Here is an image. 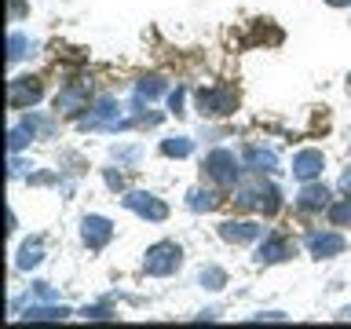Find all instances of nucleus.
Masks as SVG:
<instances>
[{"label": "nucleus", "instance_id": "obj_21", "mask_svg": "<svg viewBox=\"0 0 351 329\" xmlns=\"http://www.w3.org/2000/svg\"><path fill=\"white\" fill-rule=\"evenodd\" d=\"M344 186H348V191H351V172H348V175H344Z\"/></svg>", "mask_w": 351, "mask_h": 329}, {"label": "nucleus", "instance_id": "obj_6", "mask_svg": "<svg viewBox=\"0 0 351 329\" xmlns=\"http://www.w3.org/2000/svg\"><path fill=\"white\" fill-rule=\"evenodd\" d=\"M110 234H114V227H110V219L103 216H88L84 219V241H88V249H103Z\"/></svg>", "mask_w": 351, "mask_h": 329}, {"label": "nucleus", "instance_id": "obj_5", "mask_svg": "<svg viewBox=\"0 0 351 329\" xmlns=\"http://www.w3.org/2000/svg\"><path fill=\"white\" fill-rule=\"evenodd\" d=\"M125 205L132 208V212L147 216V219H165V216H169V208H165L158 197H154V194H143V191L128 194V197H125Z\"/></svg>", "mask_w": 351, "mask_h": 329}, {"label": "nucleus", "instance_id": "obj_17", "mask_svg": "<svg viewBox=\"0 0 351 329\" xmlns=\"http://www.w3.org/2000/svg\"><path fill=\"white\" fill-rule=\"evenodd\" d=\"M329 219H333L337 227H340V223H351V197H348V202H340V205L329 208Z\"/></svg>", "mask_w": 351, "mask_h": 329}, {"label": "nucleus", "instance_id": "obj_12", "mask_svg": "<svg viewBox=\"0 0 351 329\" xmlns=\"http://www.w3.org/2000/svg\"><path fill=\"white\" fill-rule=\"evenodd\" d=\"M300 205L304 208H326L329 205V191H326V186H304Z\"/></svg>", "mask_w": 351, "mask_h": 329}, {"label": "nucleus", "instance_id": "obj_16", "mask_svg": "<svg viewBox=\"0 0 351 329\" xmlns=\"http://www.w3.org/2000/svg\"><path fill=\"white\" fill-rule=\"evenodd\" d=\"M37 263H40V245L33 241V245H26V249H22V256H19V267H22V271H29V267H37Z\"/></svg>", "mask_w": 351, "mask_h": 329}, {"label": "nucleus", "instance_id": "obj_19", "mask_svg": "<svg viewBox=\"0 0 351 329\" xmlns=\"http://www.w3.org/2000/svg\"><path fill=\"white\" fill-rule=\"evenodd\" d=\"M202 282H208V289H219V285H223V271L208 267V271H202Z\"/></svg>", "mask_w": 351, "mask_h": 329}, {"label": "nucleus", "instance_id": "obj_15", "mask_svg": "<svg viewBox=\"0 0 351 329\" xmlns=\"http://www.w3.org/2000/svg\"><path fill=\"white\" fill-rule=\"evenodd\" d=\"M161 150L169 154V158H186V154H191V139H165Z\"/></svg>", "mask_w": 351, "mask_h": 329}, {"label": "nucleus", "instance_id": "obj_1", "mask_svg": "<svg viewBox=\"0 0 351 329\" xmlns=\"http://www.w3.org/2000/svg\"><path fill=\"white\" fill-rule=\"evenodd\" d=\"M143 267H147V274H172L180 267V245H172V241L154 245L147 252V260H143Z\"/></svg>", "mask_w": 351, "mask_h": 329}, {"label": "nucleus", "instance_id": "obj_11", "mask_svg": "<svg viewBox=\"0 0 351 329\" xmlns=\"http://www.w3.org/2000/svg\"><path fill=\"white\" fill-rule=\"evenodd\" d=\"M289 241H285V238H278V234H271L267 241H263V245H260V263H274V260H285V256H289Z\"/></svg>", "mask_w": 351, "mask_h": 329}, {"label": "nucleus", "instance_id": "obj_9", "mask_svg": "<svg viewBox=\"0 0 351 329\" xmlns=\"http://www.w3.org/2000/svg\"><path fill=\"white\" fill-rule=\"evenodd\" d=\"M84 99H88V84H70V88H62L59 95H55V110H81L84 106Z\"/></svg>", "mask_w": 351, "mask_h": 329}, {"label": "nucleus", "instance_id": "obj_3", "mask_svg": "<svg viewBox=\"0 0 351 329\" xmlns=\"http://www.w3.org/2000/svg\"><path fill=\"white\" fill-rule=\"evenodd\" d=\"M197 103H202L205 114H230L234 110V92L230 88H202Z\"/></svg>", "mask_w": 351, "mask_h": 329}, {"label": "nucleus", "instance_id": "obj_7", "mask_svg": "<svg viewBox=\"0 0 351 329\" xmlns=\"http://www.w3.org/2000/svg\"><path fill=\"white\" fill-rule=\"evenodd\" d=\"M322 154H318V150H300V154H296V158H293V172H296V180H315V175L318 172H322Z\"/></svg>", "mask_w": 351, "mask_h": 329}, {"label": "nucleus", "instance_id": "obj_4", "mask_svg": "<svg viewBox=\"0 0 351 329\" xmlns=\"http://www.w3.org/2000/svg\"><path fill=\"white\" fill-rule=\"evenodd\" d=\"M37 99H40V81L37 77H19V81H11V106L15 110H29Z\"/></svg>", "mask_w": 351, "mask_h": 329}, {"label": "nucleus", "instance_id": "obj_10", "mask_svg": "<svg viewBox=\"0 0 351 329\" xmlns=\"http://www.w3.org/2000/svg\"><path fill=\"white\" fill-rule=\"evenodd\" d=\"M219 234H223L227 241H256L263 234V227H256V223H223Z\"/></svg>", "mask_w": 351, "mask_h": 329}, {"label": "nucleus", "instance_id": "obj_8", "mask_svg": "<svg viewBox=\"0 0 351 329\" xmlns=\"http://www.w3.org/2000/svg\"><path fill=\"white\" fill-rule=\"evenodd\" d=\"M307 245H311L315 256H337V252H344V238L329 234V230H315V234L307 238Z\"/></svg>", "mask_w": 351, "mask_h": 329}, {"label": "nucleus", "instance_id": "obj_20", "mask_svg": "<svg viewBox=\"0 0 351 329\" xmlns=\"http://www.w3.org/2000/svg\"><path fill=\"white\" fill-rule=\"evenodd\" d=\"M326 4H333V8H344V4H351V0H326Z\"/></svg>", "mask_w": 351, "mask_h": 329}, {"label": "nucleus", "instance_id": "obj_13", "mask_svg": "<svg viewBox=\"0 0 351 329\" xmlns=\"http://www.w3.org/2000/svg\"><path fill=\"white\" fill-rule=\"evenodd\" d=\"M245 158L252 161V164H256V169H274V164H278V158H274V150H263V147H249V154H245Z\"/></svg>", "mask_w": 351, "mask_h": 329}, {"label": "nucleus", "instance_id": "obj_14", "mask_svg": "<svg viewBox=\"0 0 351 329\" xmlns=\"http://www.w3.org/2000/svg\"><path fill=\"white\" fill-rule=\"evenodd\" d=\"M70 311L66 307H26V318H33V322H40V318H66Z\"/></svg>", "mask_w": 351, "mask_h": 329}, {"label": "nucleus", "instance_id": "obj_2", "mask_svg": "<svg viewBox=\"0 0 351 329\" xmlns=\"http://www.w3.org/2000/svg\"><path fill=\"white\" fill-rule=\"evenodd\" d=\"M205 169H208V175H213L216 183H223V186H230V183L238 180V169H234V154H230V150H216V154H208Z\"/></svg>", "mask_w": 351, "mask_h": 329}, {"label": "nucleus", "instance_id": "obj_18", "mask_svg": "<svg viewBox=\"0 0 351 329\" xmlns=\"http://www.w3.org/2000/svg\"><path fill=\"white\" fill-rule=\"evenodd\" d=\"M191 208H216V194L194 191V194H191Z\"/></svg>", "mask_w": 351, "mask_h": 329}]
</instances>
